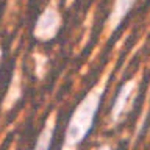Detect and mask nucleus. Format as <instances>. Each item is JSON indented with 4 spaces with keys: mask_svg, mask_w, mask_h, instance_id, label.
Returning a JSON list of instances; mask_svg holds the SVG:
<instances>
[{
    "mask_svg": "<svg viewBox=\"0 0 150 150\" xmlns=\"http://www.w3.org/2000/svg\"><path fill=\"white\" fill-rule=\"evenodd\" d=\"M55 130H56V112H52L45 119V124L42 127L39 136H38L33 150H50L52 141H53V136H55Z\"/></svg>",
    "mask_w": 150,
    "mask_h": 150,
    "instance_id": "obj_5",
    "label": "nucleus"
},
{
    "mask_svg": "<svg viewBox=\"0 0 150 150\" xmlns=\"http://www.w3.org/2000/svg\"><path fill=\"white\" fill-rule=\"evenodd\" d=\"M19 96H21V77H19V74H16L13 78V81H11V86H9L8 96L5 98V108L13 106L14 103L17 102Z\"/></svg>",
    "mask_w": 150,
    "mask_h": 150,
    "instance_id": "obj_6",
    "label": "nucleus"
},
{
    "mask_svg": "<svg viewBox=\"0 0 150 150\" xmlns=\"http://www.w3.org/2000/svg\"><path fill=\"white\" fill-rule=\"evenodd\" d=\"M0 64H2V49H0Z\"/></svg>",
    "mask_w": 150,
    "mask_h": 150,
    "instance_id": "obj_8",
    "label": "nucleus"
},
{
    "mask_svg": "<svg viewBox=\"0 0 150 150\" xmlns=\"http://www.w3.org/2000/svg\"><path fill=\"white\" fill-rule=\"evenodd\" d=\"M59 30H61L59 9H58V6H56V3H50V5L45 6V9L41 13L39 19L36 21L33 35H35L36 39L45 42V41L53 39V38L58 35Z\"/></svg>",
    "mask_w": 150,
    "mask_h": 150,
    "instance_id": "obj_3",
    "label": "nucleus"
},
{
    "mask_svg": "<svg viewBox=\"0 0 150 150\" xmlns=\"http://www.w3.org/2000/svg\"><path fill=\"white\" fill-rule=\"evenodd\" d=\"M94 150H112V147L110 144H102V145H98V147H96Z\"/></svg>",
    "mask_w": 150,
    "mask_h": 150,
    "instance_id": "obj_7",
    "label": "nucleus"
},
{
    "mask_svg": "<svg viewBox=\"0 0 150 150\" xmlns=\"http://www.w3.org/2000/svg\"><path fill=\"white\" fill-rule=\"evenodd\" d=\"M111 75V67L103 74V77L84 94V97L72 111L67 125L64 130V138L61 144V150H78V147L84 142L91 130L96 124V117L100 108L103 94L106 91L108 80Z\"/></svg>",
    "mask_w": 150,
    "mask_h": 150,
    "instance_id": "obj_1",
    "label": "nucleus"
},
{
    "mask_svg": "<svg viewBox=\"0 0 150 150\" xmlns=\"http://www.w3.org/2000/svg\"><path fill=\"white\" fill-rule=\"evenodd\" d=\"M136 2L138 0H114V3H112V6L110 9V14H108V19H106L108 35L114 33L122 25L124 19L130 14V11L133 9Z\"/></svg>",
    "mask_w": 150,
    "mask_h": 150,
    "instance_id": "obj_4",
    "label": "nucleus"
},
{
    "mask_svg": "<svg viewBox=\"0 0 150 150\" xmlns=\"http://www.w3.org/2000/svg\"><path fill=\"white\" fill-rule=\"evenodd\" d=\"M139 83H141V75H134L133 78L127 80L125 83H122L119 86L114 100H112L111 111H110V117L112 124H119L133 108Z\"/></svg>",
    "mask_w": 150,
    "mask_h": 150,
    "instance_id": "obj_2",
    "label": "nucleus"
}]
</instances>
